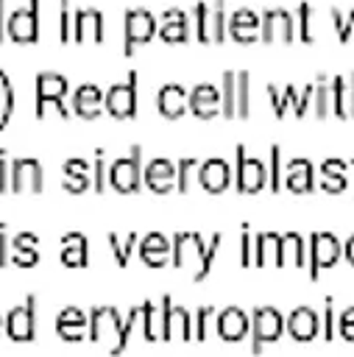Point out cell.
Segmentation results:
<instances>
[{"label":"cell","instance_id":"obj_7","mask_svg":"<svg viewBox=\"0 0 354 357\" xmlns=\"http://www.w3.org/2000/svg\"><path fill=\"white\" fill-rule=\"evenodd\" d=\"M137 70H128V78L109 86L103 109L114 117V120H131L137 117V106H139V95H137Z\"/></svg>","mask_w":354,"mask_h":357},{"label":"cell","instance_id":"obj_29","mask_svg":"<svg viewBox=\"0 0 354 357\" xmlns=\"http://www.w3.org/2000/svg\"><path fill=\"white\" fill-rule=\"evenodd\" d=\"M332 114L340 120L354 117V73L332 78Z\"/></svg>","mask_w":354,"mask_h":357},{"label":"cell","instance_id":"obj_25","mask_svg":"<svg viewBox=\"0 0 354 357\" xmlns=\"http://www.w3.org/2000/svg\"><path fill=\"white\" fill-rule=\"evenodd\" d=\"M254 265H276L284 268V254H282V234L279 231H262L254 237Z\"/></svg>","mask_w":354,"mask_h":357},{"label":"cell","instance_id":"obj_9","mask_svg":"<svg viewBox=\"0 0 354 357\" xmlns=\"http://www.w3.org/2000/svg\"><path fill=\"white\" fill-rule=\"evenodd\" d=\"M259 17H262L259 42H265V45H290L295 39V17L287 8L270 6Z\"/></svg>","mask_w":354,"mask_h":357},{"label":"cell","instance_id":"obj_21","mask_svg":"<svg viewBox=\"0 0 354 357\" xmlns=\"http://www.w3.org/2000/svg\"><path fill=\"white\" fill-rule=\"evenodd\" d=\"M259 28L262 17L254 8H237L234 14H229V36L240 45H254L259 39Z\"/></svg>","mask_w":354,"mask_h":357},{"label":"cell","instance_id":"obj_58","mask_svg":"<svg viewBox=\"0 0 354 357\" xmlns=\"http://www.w3.org/2000/svg\"><path fill=\"white\" fill-rule=\"evenodd\" d=\"M343 254H346V259H348V265H354V234L343 243Z\"/></svg>","mask_w":354,"mask_h":357},{"label":"cell","instance_id":"obj_33","mask_svg":"<svg viewBox=\"0 0 354 357\" xmlns=\"http://www.w3.org/2000/svg\"><path fill=\"white\" fill-rule=\"evenodd\" d=\"M198 170H201L198 156H181V159L176 162V190L184 192V195L192 192V190L201 184Z\"/></svg>","mask_w":354,"mask_h":357},{"label":"cell","instance_id":"obj_28","mask_svg":"<svg viewBox=\"0 0 354 357\" xmlns=\"http://www.w3.org/2000/svg\"><path fill=\"white\" fill-rule=\"evenodd\" d=\"M170 254H173V243H170L162 231H148V234L139 240V257H142V262L151 265V268L167 265Z\"/></svg>","mask_w":354,"mask_h":357},{"label":"cell","instance_id":"obj_48","mask_svg":"<svg viewBox=\"0 0 354 357\" xmlns=\"http://www.w3.org/2000/svg\"><path fill=\"white\" fill-rule=\"evenodd\" d=\"M59 42L70 45L72 42V11L70 0H59Z\"/></svg>","mask_w":354,"mask_h":357},{"label":"cell","instance_id":"obj_41","mask_svg":"<svg viewBox=\"0 0 354 357\" xmlns=\"http://www.w3.org/2000/svg\"><path fill=\"white\" fill-rule=\"evenodd\" d=\"M134 243H137V231H128L125 237H120V234L109 231V248H111V254H114V259H117V265H120V268H125V265H128L131 251H134Z\"/></svg>","mask_w":354,"mask_h":357},{"label":"cell","instance_id":"obj_42","mask_svg":"<svg viewBox=\"0 0 354 357\" xmlns=\"http://www.w3.org/2000/svg\"><path fill=\"white\" fill-rule=\"evenodd\" d=\"M251 114V73L237 70V117L245 120Z\"/></svg>","mask_w":354,"mask_h":357},{"label":"cell","instance_id":"obj_11","mask_svg":"<svg viewBox=\"0 0 354 357\" xmlns=\"http://www.w3.org/2000/svg\"><path fill=\"white\" fill-rule=\"evenodd\" d=\"M106 39V17L100 8L86 6L72 11V42L75 45H100Z\"/></svg>","mask_w":354,"mask_h":357},{"label":"cell","instance_id":"obj_1","mask_svg":"<svg viewBox=\"0 0 354 357\" xmlns=\"http://www.w3.org/2000/svg\"><path fill=\"white\" fill-rule=\"evenodd\" d=\"M67 75L61 73H53V70H45V73H36L33 78V114L36 120H42L47 114V109H56L59 117H70V109L64 103L67 98Z\"/></svg>","mask_w":354,"mask_h":357},{"label":"cell","instance_id":"obj_26","mask_svg":"<svg viewBox=\"0 0 354 357\" xmlns=\"http://www.w3.org/2000/svg\"><path fill=\"white\" fill-rule=\"evenodd\" d=\"M284 190H290V192H312L315 190V170H312L309 159H301V156L287 159Z\"/></svg>","mask_w":354,"mask_h":357},{"label":"cell","instance_id":"obj_50","mask_svg":"<svg viewBox=\"0 0 354 357\" xmlns=\"http://www.w3.org/2000/svg\"><path fill=\"white\" fill-rule=\"evenodd\" d=\"M312 95H315V84H304V89L298 92V103H295V109H293L295 117H307V112H309V106H312Z\"/></svg>","mask_w":354,"mask_h":357},{"label":"cell","instance_id":"obj_34","mask_svg":"<svg viewBox=\"0 0 354 357\" xmlns=\"http://www.w3.org/2000/svg\"><path fill=\"white\" fill-rule=\"evenodd\" d=\"M348 176H346V162L343 159H326L321 165V187L326 192H340L346 190Z\"/></svg>","mask_w":354,"mask_h":357},{"label":"cell","instance_id":"obj_4","mask_svg":"<svg viewBox=\"0 0 354 357\" xmlns=\"http://www.w3.org/2000/svg\"><path fill=\"white\" fill-rule=\"evenodd\" d=\"M268 187V167L262 159L248 156L245 145L234 148V190L240 195H254Z\"/></svg>","mask_w":354,"mask_h":357},{"label":"cell","instance_id":"obj_12","mask_svg":"<svg viewBox=\"0 0 354 357\" xmlns=\"http://www.w3.org/2000/svg\"><path fill=\"white\" fill-rule=\"evenodd\" d=\"M343 254V243L332 231H315L309 237V276L318 279L321 271L332 268Z\"/></svg>","mask_w":354,"mask_h":357},{"label":"cell","instance_id":"obj_15","mask_svg":"<svg viewBox=\"0 0 354 357\" xmlns=\"http://www.w3.org/2000/svg\"><path fill=\"white\" fill-rule=\"evenodd\" d=\"M215 332L226 343H240L243 337L251 335V318L240 307H226L215 315Z\"/></svg>","mask_w":354,"mask_h":357},{"label":"cell","instance_id":"obj_5","mask_svg":"<svg viewBox=\"0 0 354 357\" xmlns=\"http://www.w3.org/2000/svg\"><path fill=\"white\" fill-rule=\"evenodd\" d=\"M109 184L123 195L139 192V187H142V145H131L128 156H120L109 165Z\"/></svg>","mask_w":354,"mask_h":357},{"label":"cell","instance_id":"obj_53","mask_svg":"<svg viewBox=\"0 0 354 357\" xmlns=\"http://www.w3.org/2000/svg\"><path fill=\"white\" fill-rule=\"evenodd\" d=\"M0 192H11V159L0 151Z\"/></svg>","mask_w":354,"mask_h":357},{"label":"cell","instance_id":"obj_54","mask_svg":"<svg viewBox=\"0 0 354 357\" xmlns=\"http://www.w3.org/2000/svg\"><path fill=\"white\" fill-rule=\"evenodd\" d=\"M340 335L346 340H354V307L343 310V315H340Z\"/></svg>","mask_w":354,"mask_h":357},{"label":"cell","instance_id":"obj_40","mask_svg":"<svg viewBox=\"0 0 354 357\" xmlns=\"http://www.w3.org/2000/svg\"><path fill=\"white\" fill-rule=\"evenodd\" d=\"M156 318H159V304L142 301L139 304V326H142V337L148 343L159 340V324H156Z\"/></svg>","mask_w":354,"mask_h":357},{"label":"cell","instance_id":"obj_10","mask_svg":"<svg viewBox=\"0 0 354 357\" xmlns=\"http://www.w3.org/2000/svg\"><path fill=\"white\" fill-rule=\"evenodd\" d=\"M6 335L14 343H31L36 337V296H28L22 304L8 310V315H6Z\"/></svg>","mask_w":354,"mask_h":357},{"label":"cell","instance_id":"obj_14","mask_svg":"<svg viewBox=\"0 0 354 357\" xmlns=\"http://www.w3.org/2000/svg\"><path fill=\"white\" fill-rule=\"evenodd\" d=\"M156 36H159L164 45H187L190 36H192L190 14H187L184 8H167V11H162V14H159Z\"/></svg>","mask_w":354,"mask_h":357},{"label":"cell","instance_id":"obj_55","mask_svg":"<svg viewBox=\"0 0 354 357\" xmlns=\"http://www.w3.org/2000/svg\"><path fill=\"white\" fill-rule=\"evenodd\" d=\"M332 22H334V28H337L340 42H348V39H351V33H348V28H346V14H343L340 8H332Z\"/></svg>","mask_w":354,"mask_h":357},{"label":"cell","instance_id":"obj_43","mask_svg":"<svg viewBox=\"0 0 354 357\" xmlns=\"http://www.w3.org/2000/svg\"><path fill=\"white\" fill-rule=\"evenodd\" d=\"M268 190L279 192L284 190V170H282V148L270 145V156H268Z\"/></svg>","mask_w":354,"mask_h":357},{"label":"cell","instance_id":"obj_23","mask_svg":"<svg viewBox=\"0 0 354 357\" xmlns=\"http://www.w3.org/2000/svg\"><path fill=\"white\" fill-rule=\"evenodd\" d=\"M284 326H287V335L298 343H309L321 332V321H318V312L312 307H295L284 318Z\"/></svg>","mask_w":354,"mask_h":357},{"label":"cell","instance_id":"obj_27","mask_svg":"<svg viewBox=\"0 0 354 357\" xmlns=\"http://www.w3.org/2000/svg\"><path fill=\"white\" fill-rule=\"evenodd\" d=\"M120 326H123V318L114 307H92V312H89V340L100 343L109 335L117 337Z\"/></svg>","mask_w":354,"mask_h":357},{"label":"cell","instance_id":"obj_37","mask_svg":"<svg viewBox=\"0 0 354 357\" xmlns=\"http://www.w3.org/2000/svg\"><path fill=\"white\" fill-rule=\"evenodd\" d=\"M312 112L318 120H326L332 114V81L326 75H318L315 95H312Z\"/></svg>","mask_w":354,"mask_h":357},{"label":"cell","instance_id":"obj_47","mask_svg":"<svg viewBox=\"0 0 354 357\" xmlns=\"http://www.w3.org/2000/svg\"><path fill=\"white\" fill-rule=\"evenodd\" d=\"M220 243H223V234H220V231H215V234H212V240L206 243V254H203L201 265H198V268H195V273H192V282H203V279L209 276V271H212V259H215V254H217Z\"/></svg>","mask_w":354,"mask_h":357},{"label":"cell","instance_id":"obj_46","mask_svg":"<svg viewBox=\"0 0 354 357\" xmlns=\"http://www.w3.org/2000/svg\"><path fill=\"white\" fill-rule=\"evenodd\" d=\"M92 190H95V192H106V190H109V167H106V151H103V148L95 151V162H92Z\"/></svg>","mask_w":354,"mask_h":357},{"label":"cell","instance_id":"obj_52","mask_svg":"<svg viewBox=\"0 0 354 357\" xmlns=\"http://www.w3.org/2000/svg\"><path fill=\"white\" fill-rule=\"evenodd\" d=\"M11 262V237H8V223L0 220V268Z\"/></svg>","mask_w":354,"mask_h":357},{"label":"cell","instance_id":"obj_2","mask_svg":"<svg viewBox=\"0 0 354 357\" xmlns=\"http://www.w3.org/2000/svg\"><path fill=\"white\" fill-rule=\"evenodd\" d=\"M192 25L201 45H223L229 36L226 0H198L192 6Z\"/></svg>","mask_w":354,"mask_h":357},{"label":"cell","instance_id":"obj_35","mask_svg":"<svg viewBox=\"0 0 354 357\" xmlns=\"http://www.w3.org/2000/svg\"><path fill=\"white\" fill-rule=\"evenodd\" d=\"M220 114L226 120L237 117V70H226L220 75Z\"/></svg>","mask_w":354,"mask_h":357},{"label":"cell","instance_id":"obj_8","mask_svg":"<svg viewBox=\"0 0 354 357\" xmlns=\"http://www.w3.org/2000/svg\"><path fill=\"white\" fill-rule=\"evenodd\" d=\"M284 332V315L276 307H256L251 312V349L262 354L268 343H276Z\"/></svg>","mask_w":354,"mask_h":357},{"label":"cell","instance_id":"obj_20","mask_svg":"<svg viewBox=\"0 0 354 357\" xmlns=\"http://www.w3.org/2000/svg\"><path fill=\"white\" fill-rule=\"evenodd\" d=\"M103 100H106V92L98 86V84H81L75 92H72V114H78L81 120H95L100 117L106 109H103Z\"/></svg>","mask_w":354,"mask_h":357},{"label":"cell","instance_id":"obj_59","mask_svg":"<svg viewBox=\"0 0 354 357\" xmlns=\"http://www.w3.org/2000/svg\"><path fill=\"white\" fill-rule=\"evenodd\" d=\"M3 332H6V318L0 315V335H3Z\"/></svg>","mask_w":354,"mask_h":357},{"label":"cell","instance_id":"obj_38","mask_svg":"<svg viewBox=\"0 0 354 357\" xmlns=\"http://www.w3.org/2000/svg\"><path fill=\"white\" fill-rule=\"evenodd\" d=\"M173 337L192 340V315L187 307H178V304L170 307V340Z\"/></svg>","mask_w":354,"mask_h":357},{"label":"cell","instance_id":"obj_49","mask_svg":"<svg viewBox=\"0 0 354 357\" xmlns=\"http://www.w3.org/2000/svg\"><path fill=\"white\" fill-rule=\"evenodd\" d=\"M215 318V307H198L195 318H192V337L195 340H203L206 337V329H209V321Z\"/></svg>","mask_w":354,"mask_h":357},{"label":"cell","instance_id":"obj_31","mask_svg":"<svg viewBox=\"0 0 354 357\" xmlns=\"http://www.w3.org/2000/svg\"><path fill=\"white\" fill-rule=\"evenodd\" d=\"M59 257H61V265H67V268H84L89 259V240L81 231H67L61 237Z\"/></svg>","mask_w":354,"mask_h":357},{"label":"cell","instance_id":"obj_24","mask_svg":"<svg viewBox=\"0 0 354 357\" xmlns=\"http://www.w3.org/2000/svg\"><path fill=\"white\" fill-rule=\"evenodd\" d=\"M187 89L181 84H164L159 86L156 92V112L164 117V120H178L184 117L190 109H187Z\"/></svg>","mask_w":354,"mask_h":357},{"label":"cell","instance_id":"obj_30","mask_svg":"<svg viewBox=\"0 0 354 357\" xmlns=\"http://www.w3.org/2000/svg\"><path fill=\"white\" fill-rule=\"evenodd\" d=\"M61 173H64L61 176V187L67 192H72V195H78V192H84V190L92 187V165L86 159H78V156L67 159L64 167H61Z\"/></svg>","mask_w":354,"mask_h":357},{"label":"cell","instance_id":"obj_36","mask_svg":"<svg viewBox=\"0 0 354 357\" xmlns=\"http://www.w3.org/2000/svg\"><path fill=\"white\" fill-rule=\"evenodd\" d=\"M282 254H284V265L287 262L295 265V268L307 265V243H304V237L298 231L282 234Z\"/></svg>","mask_w":354,"mask_h":357},{"label":"cell","instance_id":"obj_57","mask_svg":"<svg viewBox=\"0 0 354 357\" xmlns=\"http://www.w3.org/2000/svg\"><path fill=\"white\" fill-rule=\"evenodd\" d=\"M323 335H326V340H332V335H334L332 332V298H326V332Z\"/></svg>","mask_w":354,"mask_h":357},{"label":"cell","instance_id":"obj_56","mask_svg":"<svg viewBox=\"0 0 354 357\" xmlns=\"http://www.w3.org/2000/svg\"><path fill=\"white\" fill-rule=\"evenodd\" d=\"M6 20H8V14H6V0H0V45L6 42Z\"/></svg>","mask_w":354,"mask_h":357},{"label":"cell","instance_id":"obj_32","mask_svg":"<svg viewBox=\"0 0 354 357\" xmlns=\"http://www.w3.org/2000/svg\"><path fill=\"white\" fill-rule=\"evenodd\" d=\"M39 237L33 231H17L11 237V262L20 268H33L39 262Z\"/></svg>","mask_w":354,"mask_h":357},{"label":"cell","instance_id":"obj_22","mask_svg":"<svg viewBox=\"0 0 354 357\" xmlns=\"http://www.w3.org/2000/svg\"><path fill=\"white\" fill-rule=\"evenodd\" d=\"M56 335L67 343H78L89 335V315L78 307H64L56 315Z\"/></svg>","mask_w":354,"mask_h":357},{"label":"cell","instance_id":"obj_44","mask_svg":"<svg viewBox=\"0 0 354 357\" xmlns=\"http://www.w3.org/2000/svg\"><path fill=\"white\" fill-rule=\"evenodd\" d=\"M139 324V304L137 307H131L128 310V315L123 318V326H120V335H117V340H114V346H111V357H117V354H123V349L128 346V340H131V332H134V326Z\"/></svg>","mask_w":354,"mask_h":357},{"label":"cell","instance_id":"obj_45","mask_svg":"<svg viewBox=\"0 0 354 357\" xmlns=\"http://www.w3.org/2000/svg\"><path fill=\"white\" fill-rule=\"evenodd\" d=\"M312 14H315V8H312L307 0L298 3L295 25H298V39H301L304 45H312V42H315V33H312Z\"/></svg>","mask_w":354,"mask_h":357},{"label":"cell","instance_id":"obj_18","mask_svg":"<svg viewBox=\"0 0 354 357\" xmlns=\"http://www.w3.org/2000/svg\"><path fill=\"white\" fill-rule=\"evenodd\" d=\"M198 178H201V187H203L206 192L217 195V192H226V190H229V184L234 181V173H231V167H229L226 159H220V156H209V159L201 162Z\"/></svg>","mask_w":354,"mask_h":357},{"label":"cell","instance_id":"obj_6","mask_svg":"<svg viewBox=\"0 0 354 357\" xmlns=\"http://www.w3.org/2000/svg\"><path fill=\"white\" fill-rule=\"evenodd\" d=\"M39 6L42 0H28L6 20V39L14 45H36L39 42Z\"/></svg>","mask_w":354,"mask_h":357},{"label":"cell","instance_id":"obj_16","mask_svg":"<svg viewBox=\"0 0 354 357\" xmlns=\"http://www.w3.org/2000/svg\"><path fill=\"white\" fill-rule=\"evenodd\" d=\"M187 109L198 120H212L220 114V89L215 84H195L187 95Z\"/></svg>","mask_w":354,"mask_h":357},{"label":"cell","instance_id":"obj_39","mask_svg":"<svg viewBox=\"0 0 354 357\" xmlns=\"http://www.w3.org/2000/svg\"><path fill=\"white\" fill-rule=\"evenodd\" d=\"M14 84L8 78L6 70H0V131L8 126V120L14 117Z\"/></svg>","mask_w":354,"mask_h":357},{"label":"cell","instance_id":"obj_17","mask_svg":"<svg viewBox=\"0 0 354 357\" xmlns=\"http://www.w3.org/2000/svg\"><path fill=\"white\" fill-rule=\"evenodd\" d=\"M142 184H145L151 192H156V195L170 192V190L176 187V165H173L170 159H164V156L151 159V162L142 167Z\"/></svg>","mask_w":354,"mask_h":357},{"label":"cell","instance_id":"obj_51","mask_svg":"<svg viewBox=\"0 0 354 357\" xmlns=\"http://www.w3.org/2000/svg\"><path fill=\"white\" fill-rule=\"evenodd\" d=\"M251 248H254V240H251V234H248V226H243V231H240V265H243V268L254 265Z\"/></svg>","mask_w":354,"mask_h":357},{"label":"cell","instance_id":"obj_19","mask_svg":"<svg viewBox=\"0 0 354 357\" xmlns=\"http://www.w3.org/2000/svg\"><path fill=\"white\" fill-rule=\"evenodd\" d=\"M203 254H206V243H203V237L198 234V231H178L176 237H173V265L176 268H184V265H201V259H203Z\"/></svg>","mask_w":354,"mask_h":357},{"label":"cell","instance_id":"obj_13","mask_svg":"<svg viewBox=\"0 0 354 357\" xmlns=\"http://www.w3.org/2000/svg\"><path fill=\"white\" fill-rule=\"evenodd\" d=\"M45 190V167L33 156L11 159V192H42Z\"/></svg>","mask_w":354,"mask_h":357},{"label":"cell","instance_id":"obj_3","mask_svg":"<svg viewBox=\"0 0 354 357\" xmlns=\"http://www.w3.org/2000/svg\"><path fill=\"white\" fill-rule=\"evenodd\" d=\"M159 28V17L148 8H125L123 14V56L131 59L137 47L153 42Z\"/></svg>","mask_w":354,"mask_h":357}]
</instances>
